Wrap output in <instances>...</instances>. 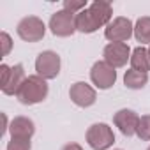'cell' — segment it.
Returning <instances> with one entry per match:
<instances>
[{
	"label": "cell",
	"instance_id": "cell-1",
	"mask_svg": "<svg viewBox=\"0 0 150 150\" xmlns=\"http://www.w3.org/2000/svg\"><path fill=\"white\" fill-rule=\"evenodd\" d=\"M111 16H113L111 4L104 2V0H96L87 9L76 14V30L81 34H92L101 27H108Z\"/></svg>",
	"mask_w": 150,
	"mask_h": 150
},
{
	"label": "cell",
	"instance_id": "cell-2",
	"mask_svg": "<svg viewBox=\"0 0 150 150\" xmlns=\"http://www.w3.org/2000/svg\"><path fill=\"white\" fill-rule=\"evenodd\" d=\"M48 92H50V87L46 80L37 76V74H32L23 81V85L16 92V99L25 106H32L37 103H42L48 97Z\"/></svg>",
	"mask_w": 150,
	"mask_h": 150
},
{
	"label": "cell",
	"instance_id": "cell-3",
	"mask_svg": "<svg viewBox=\"0 0 150 150\" xmlns=\"http://www.w3.org/2000/svg\"><path fill=\"white\" fill-rule=\"evenodd\" d=\"M0 74H2V92L6 96H16V92L27 80V74L21 64H16L13 67L7 64H2L0 65Z\"/></svg>",
	"mask_w": 150,
	"mask_h": 150
},
{
	"label": "cell",
	"instance_id": "cell-4",
	"mask_svg": "<svg viewBox=\"0 0 150 150\" xmlns=\"http://www.w3.org/2000/svg\"><path fill=\"white\" fill-rule=\"evenodd\" d=\"M87 143L94 150H108L115 143V134L108 124H94L87 129Z\"/></svg>",
	"mask_w": 150,
	"mask_h": 150
},
{
	"label": "cell",
	"instance_id": "cell-5",
	"mask_svg": "<svg viewBox=\"0 0 150 150\" xmlns=\"http://www.w3.org/2000/svg\"><path fill=\"white\" fill-rule=\"evenodd\" d=\"M50 30L57 37H69L76 32V14L65 9L57 11L50 18Z\"/></svg>",
	"mask_w": 150,
	"mask_h": 150
},
{
	"label": "cell",
	"instance_id": "cell-6",
	"mask_svg": "<svg viewBox=\"0 0 150 150\" xmlns=\"http://www.w3.org/2000/svg\"><path fill=\"white\" fill-rule=\"evenodd\" d=\"M16 32L20 35V39L27 41V42H37L44 37L46 34V25L41 18L37 16H27L23 18L18 27H16Z\"/></svg>",
	"mask_w": 150,
	"mask_h": 150
},
{
	"label": "cell",
	"instance_id": "cell-7",
	"mask_svg": "<svg viewBox=\"0 0 150 150\" xmlns=\"http://www.w3.org/2000/svg\"><path fill=\"white\" fill-rule=\"evenodd\" d=\"M131 35H134V25L129 18L124 16L111 20L104 28V37L110 42H125L131 39Z\"/></svg>",
	"mask_w": 150,
	"mask_h": 150
},
{
	"label": "cell",
	"instance_id": "cell-8",
	"mask_svg": "<svg viewBox=\"0 0 150 150\" xmlns=\"http://www.w3.org/2000/svg\"><path fill=\"white\" fill-rule=\"evenodd\" d=\"M35 71H37V76L48 80H53L58 76L60 72V57L58 53L46 50L42 53H39V57L35 58Z\"/></svg>",
	"mask_w": 150,
	"mask_h": 150
},
{
	"label": "cell",
	"instance_id": "cell-9",
	"mask_svg": "<svg viewBox=\"0 0 150 150\" xmlns=\"http://www.w3.org/2000/svg\"><path fill=\"white\" fill-rule=\"evenodd\" d=\"M90 80L92 83L101 88V90H108L110 87L115 85L117 81V71L115 67H111L108 62L104 60H99L92 65V71H90Z\"/></svg>",
	"mask_w": 150,
	"mask_h": 150
},
{
	"label": "cell",
	"instance_id": "cell-10",
	"mask_svg": "<svg viewBox=\"0 0 150 150\" xmlns=\"http://www.w3.org/2000/svg\"><path fill=\"white\" fill-rule=\"evenodd\" d=\"M131 48L125 42H110L104 46L103 57L104 62H108L111 67H124L127 64V60H131Z\"/></svg>",
	"mask_w": 150,
	"mask_h": 150
},
{
	"label": "cell",
	"instance_id": "cell-11",
	"mask_svg": "<svg viewBox=\"0 0 150 150\" xmlns=\"http://www.w3.org/2000/svg\"><path fill=\"white\" fill-rule=\"evenodd\" d=\"M69 97H71V101L76 104V106H80V108H88V106H92V104L96 103L97 94H96V90H94L88 83H85V81H76V83H72L71 88H69Z\"/></svg>",
	"mask_w": 150,
	"mask_h": 150
},
{
	"label": "cell",
	"instance_id": "cell-12",
	"mask_svg": "<svg viewBox=\"0 0 150 150\" xmlns=\"http://www.w3.org/2000/svg\"><path fill=\"white\" fill-rule=\"evenodd\" d=\"M138 122H139V117L136 115V111L132 110H118L115 115H113V124L118 127V131L131 138L136 134V129H138Z\"/></svg>",
	"mask_w": 150,
	"mask_h": 150
},
{
	"label": "cell",
	"instance_id": "cell-13",
	"mask_svg": "<svg viewBox=\"0 0 150 150\" xmlns=\"http://www.w3.org/2000/svg\"><path fill=\"white\" fill-rule=\"evenodd\" d=\"M11 138H32L35 132V124L28 117H14L9 125Z\"/></svg>",
	"mask_w": 150,
	"mask_h": 150
},
{
	"label": "cell",
	"instance_id": "cell-14",
	"mask_svg": "<svg viewBox=\"0 0 150 150\" xmlns=\"http://www.w3.org/2000/svg\"><path fill=\"white\" fill-rule=\"evenodd\" d=\"M131 69L146 74L150 71V57H148V50H145L143 46H138L132 50L131 53Z\"/></svg>",
	"mask_w": 150,
	"mask_h": 150
},
{
	"label": "cell",
	"instance_id": "cell-15",
	"mask_svg": "<svg viewBox=\"0 0 150 150\" xmlns=\"http://www.w3.org/2000/svg\"><path fill=\"white\" fill-rule=\"evenodd\" d=\"M124 83L131 90H139V88H143L148 83V74H143V72H138L134 69H129L124 74Z\"/></svg>",
	"mask_w": 150,
	"mask_h": 150
},
{
	"label": "cell",
	"instance_id": "cell-16",
	"mask_svg": "<svg viewBox=\"0 0 150 150\" xmlns=\"http://www.w3.org/2000/svg\"><path fill=\"white\" fill-rule=\"evenodd\" d=\"M134 37L141 44H150V16H143L136 21Z\"/></svg>",
	"mask_w": 150,
	"mask_h": 150
},
{
	"label": "cell",
	"instance_id": "cell-17",
	"mask_svg": "<svg viewBox=\"0 0 150 150\" xmlns=\"http://www.w3.org/2000/svg\"><path fill=\"white\" fill-rule=\"evenodd\" d=\"M136 134H138L139 139H143V141H150V115H143V117H139Z\"/></svg>",
	"mask_w": 150,
	"mask_h": 150
},
{
	"label": "cell",
	"instance_id": "cell-18",
	"mask_svg": "<svg viewBox=\"0 0 150 150\" xmlns=\"http://www.w3.org/2000/svg\"><path fill=\"white\" fill-rule=\"evenodd\" d=\"M87 7L88 6H87L85 0H65V2H64V9L69 11V13H72V14H78L83 9H87Z\"/></svg>",
	"mask_w": 150,
	"mask_h": 150
},
{
	"label": "cell",
	"instance_id": "cell-19",
	"mask_svg": "<svg viewBox=\"0 0 150 150\" xmlns=\"http://www.w3.org/2000/svg\"><path fill=\"white\" fill-rule=\"evenodd\" d=\"M7 150H30V139L28 138H11L7 143Z\"/></svg>",
	"mask_w": 150,
	"mask_h": 150
},
{
	"label": "cell",
	"instance_id": "cell-20",
	"mask_svg": "<svg viewBox=\"0 0 150 150\" xmlns=\"http://www.w3.org/2000/svg\"><path fill=\"white\" fill-rule=\"evenodd\" d=\"M0 44H2V57H7L9 51H11V48H13V41H11V37H9L7 32L0 34Z\"/></svg>",
	"mask_w": 150,
	"mask_h": 150
},
{
	"label": "cell",
	"instance_id": "cell-21",
	"mask_svg": "<svg viewBox=\"0 0 150 150\" xmlns=\"http://www.w3.org/2000/svg\"><path fill=\"white\" fill-rule=\"evenodd\" d=\"M60 150H83V148H81V145H78V143H67V145H64Z\"/></svg>",
	"mask_w": 150,
	"mask_h": 150
},
{
	"label": "cell",
	"instance_id": "cell-22",
	"mask_svg": "<svg viewBox=\"0 0 150 150\" xmlns=\"http://www.w3.org/2000/svg\"><path fill=\"white\" fill-rule=\"evenodd\" d=\"M148 57H150V48H148Z\"/></svg>",
	"mask_w": 150,
	"mask_h": 150
},
{
	"label": "cell",
	"instance_id": "cell-23",
	"mask_svg": "<svg viewBox=\"0 0 150 150\" xmlns=\"http://www.w3.org/2000/svg\"><path fill=\"white\" fill-rule=\"evenodd\" d=\"M146 150H150V146H148V148H146Z\"/></svg>",
	"mask_w": 150,
	"mask_h": 150
},
{
	"label": "cell",
	"instance_id": "cell-24",
	"mask_svg": "<svg viewBox=\"0 0 150 150\" xmlns=\"http://www.w3.org/2000/svg\"><path fill=\"white\" fill-rule=\"evenodd\" d=\"M117 150H120V148H117Z\"/></svg>",
	"mask_w": 150,
	"mask_h": 150
}]
</instances>
